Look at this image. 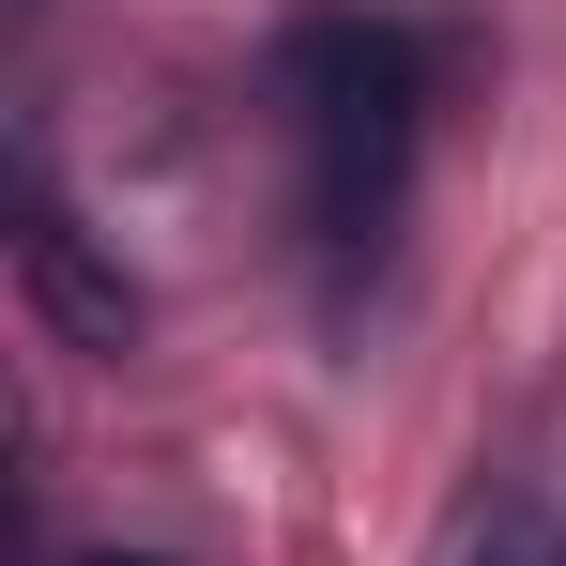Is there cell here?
<instances>
[{
    "mask_svg": "<svg viewBox=\"0 0 566 566\" xmlns=\"http://www.w3.org/2000/svg\"><path fill=\"white\" fill-rule=\"evenodd\" d=\"M276 107H291V169H306V245L368 261L429 154V31L382 0H306L276 31Z\"/></svg>",
    "mask_w": 566,
    "mask_h": 566,
    "instance_id": "obj_1",
    "label": "cell"
},
{
    "mask_svg": "<svg viewBox=\"0 0 566 566\" xmlns=\"http://www.w3.org/2000/svg\"><path fill=\"white\" fill-rule=\"evenodd\" d=\"M15 276H31V306H46V337H77V353H107V368L154 337V291L123 276L77 214H62V185H46V169H15Z\"/></svg>",
    "mask_w": 566,
    "mask_h": 566,
    "instance_id": "obj_2",
    "label": "cell"
},
{
    "mask_svg": "<svg viewBox=\"0 0 566 566\" xmlns=\"http://www.w3.org/2000/svg\"><path fill=\"white\" fill-rule=\"evenodd\" d=\"M107 566H154V552H107Z\"/></svg>",
    "mask_w": 566,
    "mask_h": 566,
    "instance_id": "obj_3",
    "label": "cell"
}]
</instances>
